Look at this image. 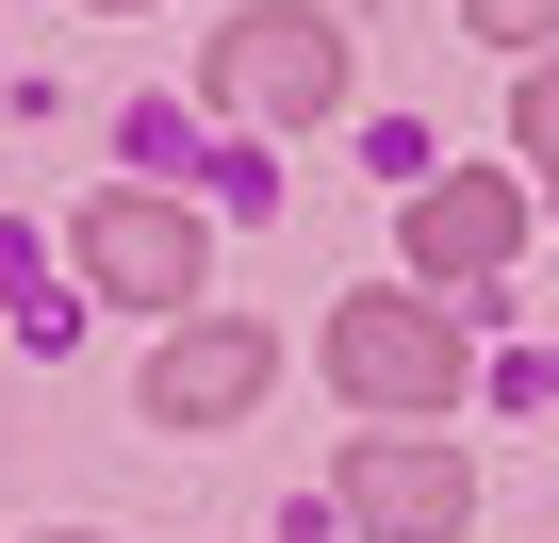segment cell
<instances>
[{
  "instance_id": "obj_6",
  "label": "cell",
  "mask_w": 559,
  "mask_h": 543,
  "mask_svg": "<svg viewBox=\"0 0 559 543\" xmlns=\"http://www.w3.org/2000/svg\"><path fill=\"white\" fill-rule=\"evenodd\" d=\"M510 181H428L412 198V263H428V281H493V263H510Z\"/></svg>"
},
{
  "instance_id": "obj_8",
  "label": "cell",
  "mask_w": 559,
  "mask_h": 543,
  "mask_svg": "<svg viewBox=\"0 0 559 543\" xmlns=\"http://www.w3.org/2000/svg\"><path fill=\"white\" fill-rule=\"evenodd\" d=\"M477 34H559V0H477Z\"/></svg>"
},
{
  "instance_id": "obj_2",
  "label": "cell",
  "mask_w": 559,
  "mask_h": 543,
  "mask_svg": "<svg viewBox=\"0 0 559 543\" xmlns=\"http://www.w3.org/2000/svg\"><path fill=\"white\" fill-rule=\"evenodd\" d=\"M214 99L230 116H330L346 99V34L313 17V0H263V17L214 34Z\"/></svg>"
},
{
  "instance_id": "obj_3",
  "label": "cell",
  "mask_w": 559,
  "mask_h": 543,
  "mask_svg": "<svg viewBox=\"0 0 559 543\" xmlns=\"http://www.w3.org/2000/svg\"><path fill=\"white\" fill-rule=\"evenodd\" d=\"M346 510H362L379 543H461L477 477H461V445H428V428H362V445H346Z\"/></svg>"
},
{
  "instance_id": "obj_1",
  "label": "cell",
  "mask_w": 559,
  "mask_h": 543,
  "mask_svg": "<svg viewBox=\"0 0 559 543\" xmlns=\"http://www.w3.org/2000/svg\"><path fill=\"white\" fill-rule=\"evenodd\" d=\"M330 379H346L362 412H444V396H461V330H444L428 297H346V314H330Z\"/></svg>"
},
{
  "instance_id": "obj_4",
  "label": "cell",
  "mask_w": 559,
  "mask_h": 543,
  "mask_svg": "<svg viewBox=\"0 0 559 543\" xmlns=\"http://www.w3.org/2000/svg\"><path fill=\"white\" fill-rule=\"evenodd\" d=\"M83 281L99 297H198V214L181 198H83Z\"/></svg>"
},
{
  "instance_id": "obj_5",
  "label": "cell",
  "mask_w": 559,
  "mask_h": 543,
  "mask_svg": "<svg viewBox=\"0 0 559 543\" xmlns=\"http://www.w3.org/2000/svg\"><path fill=\"white\" fill-rule=\"evenodd\" d=\"M247 396H263V330H230V314L214 330H165V363H148V412L165 428H230Z\"/></svg>"
},
{
  "instance_id": "obj_7",
  "label": "cell",
  "mask_w": 559,
  "mask_h": 543,
  "mask_svg": "<svg viewBox=\"0 0 559 543\" xmlns=\"http://www.w3.org/2000/svg\"><path fill=\"white\" fill-rule=\"evenodd\" d=\"M510 132H526V165L559 181V67H526V116H510Z\"/></svg>"
},
{
  "instance_id": "obj_9",
  "label": "cell",
  "mask_w": 559,
  "mask_h": 543,
  "mask_svg": "<svg viewBox=\"0 0 559 543\" xmlns=\"http://www.w3.org/2000/svg\"><path fill=\"white\" fill-rule=\"evenodd\" d=\"M50 543H83V527H50Z\"/></svg>"
}]
</instances>
